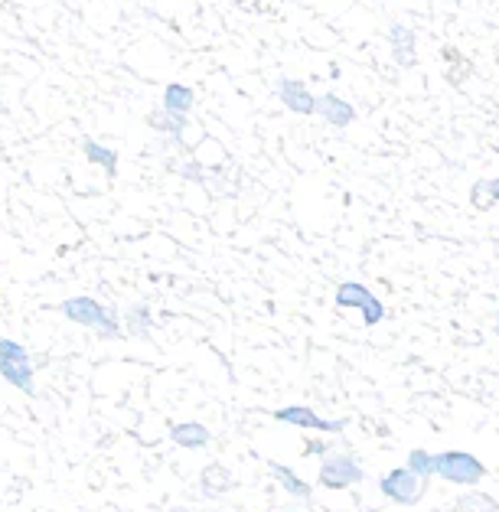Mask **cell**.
Here are the masks:
<instances>
[{
	"mask_svg": "<svg viewBox=\"0 0 499 512\" xmlns=\"http://www.w3.org/2000/svg\"><path fill=\"white\" fill-rule=\"evenodd\" d=\"M232 489H235V476L226 464L212 460V464H206L203 470H199V493H203L206 499L226 497V493H232Z\"/></svg>",
	"mask_w": 499,
	"mask_h": 512,
	"instance_id": "cell-10",
	"label": "cell"
},
{
	"mask_svg": "<svg viewBox=\"0 0 499 512\" xmlns=\"http://www.w3.org/2000/svg\"><path fill=\"white\" fill-rule=\"evenodd\" d=\"M59 313H63L69 323L92 330L98 340H121V336H125V330H121V317L115 313V307L102 303L98 297H88V294L69 297V301L59 303Z\"/></svg>",
	"mask_w": 499,
	"mask_h": 512,
	"instance_id": "cell-1",
	"label": "cell"
},
{
	"mask_svg": "<svg viewBox=\"0 0 499 512\" xmlns=\"http://www.w3.org/2000/svg\"><path fill=\"white\" fill-rule=\"evenodd\" d=\"M496 333H499V313H496Z\"/></svg>",
	"mask_w": 499,
	"mask_h": 512,
	"instance_id": "cell-22",
	"label": "cell"
},
{
	"mask_svg": "<svg viewBox=\"0 0 499 512\" xmlns=\"http://www.w3.org/2000/svg\"><path fill=\"white\" fill-rule=\"evenodd\" d=\"M336 307H350L362 313V326H379L385 320V303L359 281H346L336 288Z\"/></svg>",
	"mask_w": 499,
	"mask_h": 512,
	"instance_id": "cell-5",
	"label": "cell"
},
{
	"mask_svg": "<svg viewBox=\"0 0 499 512\" xmlns=\"http://www.w3.org/2000/svg\"><path fill=\"white\" fill-rule=\"evenodd\" d=\"M196 105V95L189 86H183V82H170V86L164 88V101H160V108L170 111V115H187L193 111Z\"/></svg>",
	"mask_w": 499,
	"mask_h": 512,
	"instance_id": "cell-15",
	"label": "cell"
},
{
	"mask_svg": "<svg viewBox=\"0 0 499 512\" xmlns=\"http://www.w3.org/2000/svg\"><path fill=\"white\" fill-rule=\"evenodd\" d=\"M274 95H278V101H281L290 115H300V118L317 115V95H313L300 78L281 76L274 82Z\"/></svg>",
	"mask_w": 499,
	"mask_h": 512,
	"instance_id": "cell-8",
	"label": "cell"
},
{
	"mask_svg": "<svg viewBox=\"0 0 499 512\" xmlns=\"http://www.w3.org/2000/svg\"><path fill=\"white\" fill-rule=\"evenodd\" d=\"M121 323H127V333L141 336V340H150V330H154V317H150V307L144 301L127 303Z\"/></svg>",
	"mask_w": 499,
	"mask_h": 512,
	"instance_id": "cell-16",
	"label": "cell"
},
{
	"mask_svg": "<svg viewBox=\"0 0 499 512\" xmlns=\"http://www.w3.org/2000/svg\"><path fill=\"white\" fill-rule=\"evenodd\" d=\"M496 202H499V173L490 179H476L474 187H470V206H474V210L486 212V210H493Z\"/></svg>",
	"mask_w": 499,
	"mask_h": 512,
	"instance_id": "cell-18",
	"label": "cell"
},
{
	"mask_svg": "<svg viewBox=\"0 0 499 512\" xmlns=\"http://www.w3.org/2000/svg\"><path fill=\"white\" fill-rule=\"evenodd\" d=\"M389 49L398 69H414L418 66V36L408 24L395 20L389 24Z\"/></svg>",
	"mask_w": 499,
	"mask_h": 512,
	"instance_id": "cell-9",
	"label": "cell"
},
{
	"mask_svg": "<svg viewBox=\"0 0 499 512\" xmlns=\"http://www.w3.org/2000/svg\"><path fill=\"white\" fill-rule=\"evenodd\" d=\"M281 4H284V0H281Z\"/></svg>",
	"mask_w": 499,
	"mask_h": 512,
	"instance_id": "cell-23",
	"label": "cell"
},
{
	"mask_svg": "<svg viewBox=\"0 0 499 512\" xmlns=\"http://www.w3.org/2000/svg\"><path fill=\"white\" fill-rule=\"evenodd\" d=\"M82 154H86L88 163H95V167H102L105 173H108L111 179L117 177V150L105 148V144H98V140H82Z\"/></svg>",
	"mask_w": 499,
	"mask_h": 512,
	"instance_id": "cell-17",
	"label": "cell"
},
{
	"mask_svg": "<svg viewBox=\"0 0 499 512\" xmlns=\"http://www.w3.org/2000/svg\"><path fill=\"white\" fill-rule=\"evenodd\" d=\"M434 476L457 486H474L486 476V466L467 450H444V454H434Z\"/></svg>",
	"mask_w": 499,
	"mask_h": 512,
	"instance_id": "cell-3",
	"label": "cell"
},
{
	"mask_svg": "<svg viewBox=\"0 0 499 512\" xmlns=\"http://www.w3.org/2000/svg\"><path fill=\"white\" fill-rule=\"evenodd\" d=\"M317 480L327 489H350L366 480V470H362V464L352 454H330V457H323Z\"/></svg>",
	"mask_w": 499,
	"mask_h": 512,
	"instance_id": "cell-7",
	"label": "cell"
},
{
	"mask_svg": "<svg viewBox=\"0 0 499 512\" xmlns=\"http://www.w3.org/2000/svg\"><path fill=\"white\" fill-rule=\"evenodd\" d=\"M379 489H382V497L392 499L395 506H418L424 493H428V480L412 474L408 466H395V470H389V474L379 480Z\"/></svg>",
	"mask_w": 499,
	"mask_h": 512,
	"instance_id": "cell-4",
	"label": "cell"
},
{
	"mask_svg": "<svg viewBox=\"0 0 499 512\" xmlns=\"http://www.w3.org/2000/svg\"><path fill=\"white\" fill-rule=\"evenodd\" d=\"M170 441L183 450H203L212 444V431L199 421H177L170 425Z\"/></svg>",
	"mask_w": 499,
	"mask_h": 512,
	"instance_id": "cell-12",
	"label": "cell"
},
{
	"mask_svg": "<svg viewBox=\"0 0 499 512\" xmlns=\"http://www.w3.org/2000/svg\"><path fill=\"white\" fill-rule=\"evenodd\" d=\"M304 450H307V457H323V454H330V444L327 441H307Z\"/></svg>",
	"mask_w": 499,
	"mask_h": 512,
	"instance_id": "cell-21",
	"label": "cell"
},
{
	"mask_svg": "<svg viewBox=\"0 0 499 512\" xmlns=\"http://www.w3.org/2000/svg\"><path fill=\"white\" fill-rule=\"evenodd\" d=\"M408 470H412V474H418L422 476V480H431V476H434V454H428V450H412V454H408Z\"/></svg>",
	"mask_w": 499,
	"mask_h": 512,
	"instance_id": "cell-20",
	"label": "cell"
},
{
	"mask_svg": "<svg viewBox=\"0 0 499 512\" xmlns=\"http://www.w3.org/2000/svg\"><path fill=\"white\" fill-rule=\"evenodd\" d=\"M148 125L154 128L157 134H164L167 140L179 144V140H183V131L189 128V118L187 115H170V111H164V108H154L148 115Z\"/></svg>",
	"mask_w": 499,
	"mask_h": 512,
	"instance_id": "cell-14",
	"label": "cell"
},
{
	"mask_svg": "<svg viewBox=\"0 0 499 512\" xmlns=\"http://www.w3.org/2000/svg\"><path fill=\"white\" fill-rule=\"evenodd\" d=\"M317 115H321L330 128H336V131H343V128H350L352 121H356V108L333 92L317 95Z\"/></svg>",
	"mask_w": 499,
	"mask_h": 512,
	"instance_id": "cell-11",
	"label": "cell"
},
{
	"mask_svg": "<svg viewBox=\"0 0 499 512\" xmlns=\"http://www.w3.org/2000/svg\"><path fill=\"white\" fill-rule=\"evenodd\" d=\"M453 512H499V503L490 493L474 489V493H463V497L453 503Z\"/></svg>",
	"mask_w": 499,
	"mask_h": 512,
	"instance_id": "cell-19",
	"label": "cell"
},
{
	"mask_svg": "<svg viewBox=\"0 0 499 512\" xmlns=\"http://www.w3.org/2000/svg\"><path fill=\"white\" fill-rule=\"evenodd\" d=\"M0 379L24 395H36V369L30 350L10 336H0Z\"/></svg>",
	"mask_w": 499,
	"mask_h": 512,
	"instance_id": "cell-2",
	"label": "cell"
},
{
	"mask_svg": "<svg viewBox=\"0 0 499 512\" xmlns=\"http://www.w3.org/2000/svg\"><path fill=\"white\" fill-rule=\"evenodd\" d=\"M278 425L304 427V431H321V435H343L350 427V418H321L311 404H284L271 415Z\"/></svg>",
	"mask_w": 499,
	"mask_h": 512,
	"instance_id": "cell-6",
	"label": "cell"
},
{
	"mask_svg": "<svg viewBox=\"0 0 499 512\" xmlns=\"http://www.w3.org/2000/svg\"><path fill=\"white\" fill-rule=\"evenodd\" d=\"M268 474H271L274 480L281 483L288 497L300 499V503H311V499H313V486L304 480V476H297L288 464H278V460H271V464H268Z\"/></svg>",
	"mask_w": 499,
	"mask_h": 512,
	"instance_id": "cell-13",
	"label": "cell"
}]
</instances>
